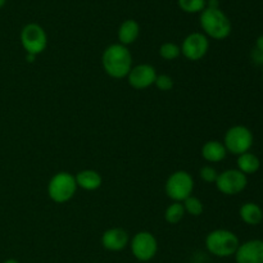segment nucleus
Wrapping results in <instances>:
<instances>
[{"instance_id": "20", "label": "nucleus", "mask_w": 263, "mask_h": 263, "mask_svg": "<svg viewBox=\"0 0 263 263\" xmlns=\"http://www.w3.org/2000/svg\"><path fill=\"white\" fill-rule=\"evenodd\" d=\"M182 205H184L185 213H187L190 216H194V217H199L203 213V211H204L203 202L199 198L194 197V195H190L189 198H186L182 202Z\"/></svg>"}, {"instance_id": "30", "label": "nucleus", "mask_w": 263, "mask_h": 263, "mask_svg": "<svg viewBox=\"0 0 263 263\" xmlns=\"http://www.w3.org/2000/svg\"><path fill=\"white\" fill-rule=\"evenodd\" d=\"M262 80H263V71H262Z\"/></svg>"}, {"instance_id": "14", "label": "nucleus", "mask_w": 263, "mask_h": 263, "mask_svg": "<svg viewBox=\"0 0 263 263\" xmlns=\"http://www.w3.org/2000/svg\"><path fill=\"white\" fill-rule=\"evenodd\" d=\"M77 187L86 190V192H94L98 190L103 184V179L100 174L95 170H82L74 175Z\"/></svg>"}, {"instance_id": "10", "label": "nucleus", "mask_w": 263, "mask_h": 263, "mask_svg": "<svg viewBox=\"0 0 263 263\" xmlns=\"http://www.w3.org/2000/svg\"><path fill=\"white\" fill-rule=\"evenodd\" d=\"M180 49L187 61H200L210 50V40L203 32H192L184 39Z\"/></svg>"}, {"instance_id": "29", "label": "nucleus", "mask_w": 263, "mask_h": 263, "mask_svg": "<svg viewBox=\"0 0 263 263\" xmlns=\"http://www.w3.org/2000/svg\"><path fill=\"white\" fill-rule=\"evenodd\" d=\"M5 3H7V0H0V9H2V8L4 7Z\"/></svg>"}, {"instance_id": "5", "label": "nucleus", "mask_w": 263, "mask_h": 263, "mask_svg": "<svg viewBox=\"0 0 263 263\" xmlns=\"http://www.w3.org/2000/svg\"><path fill=\"white\" fill-rule=\"evenodd\" d=\"M164 190L166 194L172 202L182 203L186 198L193 195L194 190V180L192 175L186 171H175L167 179L164 184Z\"/></svg>"}, {"instance_id": "1", "label": "nucleus", "mask_w": 263, "mask_h": 263, "mask_svg": "<svg viewBox=\"0 0 263 263\" xmlns=\"http://www.w3.org/2000/svg\"><path fill=\"white\" fill-rule=\"evenodd\" d=\"M102 64L105 73L116 80L125 79L133 68V55L127 46L112 44L103 51Z\"/></svg>"}, {"instance_id": "2", "label": "nucleus", "mask_w": 263, "mask_h": 263, "mask_svg": "<svg viewBox=\"0 0 263 263\" xmlns=\"http://www.w3.org/2000/svg\"><path fill=\"white\" fill-rule=\"evenodd\" d=\"M199 23L204 35L213 40H225L233 30L231 21L220 8H205L200 13Z\"/></svg>"}, {"instance_id": "24", "label": "nucleus", "mask_w": 263, "mask_h": 263, "mask_svg": "<svg viewBox=\"0 0 263 263\" xmlns=\"http://www.w3.org/2000/svg\"><path fill=\"white\" fill-rule=\"evenodd\" d=\"M154 85L161 91H170L174 87V79L171 76H168V74H157Z\"/></svg>"}, {"instance_id": "22", "label": "nucleus", "mask_w": 263, "mask_h": 263, "mask_svg": "<svg viewBox=\"0 0 263 263\" xmlns=\"http://www.w3.org/2000/svg\"><path fill=\"white\" fill-rule=\"evenodd\" d=\"M159 55L163 58L164 61H175L181 55V49L177 44L175 43H164L162 44L159 48Z\"/></svg>"}, {"instance_id": "18", "label": "nucleus", "mask_w": 263, "mask_h": 263, "mask_svg": "<svg viewBox=\"0 0 263 263\" xmlns=\"http://www.w3.org/2000/svg\"><path fill=\"white\" fill-rule=\"evenodd\" d=\"M236 164H238L239 171L248 176V175H253L258 171L259 167H261V161L254 153L247 152V153L238 156Z\"/></svg>"}, {"instance_id": "4", "label": "nucleus", "mask_w": 263, "mask_h": 263, "mask_svg": "<svg viewBox=\"0 0 263 263\" xmlns=\"http://www.w3.org/2000/svg\"><path fill=\"white\" fill-rule=\"evenodd\" d=\"M77 184L73 175L68 172H58L50 179L48 184V195L54 203H67L74 197Z\"/></svg>"}, {"instance_id": "21", "label": "nucleus", "mask_w": 263, "mask_h": 263, "mask_svg": "<svg viewBox=\"0 0 263 263\" xmlns=\"http://www.w3.org/2000/svg\"><path fill=\"white\" fill-rule=\"evenodd\" d=\"M179 8L185 13H202L207 8V0H177Z\"/></svg>"}, {"instance_id": "8", "label": "nucleus", "mask_w": 263, "mask_h": 263, "mask_svg": "<svg viewBox=\"0 0 263 263\" xmlns=\"http://www.w3.org/2000/svg\"><path fill=\"white\" fill-rule=\"evenodd\" d=\"M131 253L138 261L149 262L158 252V241L149 231H139L130 241Z\"/></svg>"}, {"instance_id": "19", "label": "nucleus", "mask_w": 263, "mask_h": 263, "mask_svg": "<svg viewBox=\"0 0 263 263\" xmlns=\"http://www.w3.org/2000/svg\"><path fill=\"white\" fill-rule=\"evenodd\" d=\"M185 216V210L182 203L179 202H172L168 207L166 208V212H164V220L167 221L171 225H176L180 221L184 218Z\"/></svg>"}, {"instance_id": "17", "label": "nucleus", "mask_w": 263, "mask_h": 263, "mask_svg": "<svg viewBox=\"0 0 263 263\" xmlns=\"http://www.w3.org/2000/svg\"><path fill=\"white\" fill-rule=\"evenodd\" d=\"M239 216L241 221L249 226H257L263 220V210L257 203L247 202L239 210Z\"/></svg>"}, {"instance_id": "12", "label": "nucleus", "mask_w": 263, "mask_h": 263, "mask_svg": "<svg viewBox=\"0 0 263 263\" xmlns=\"http://www.w3.org/2000/svg\"><path fill=\"white\" fill-rule=\"evenodd\" d=\"M234 256L236 263H263V240L252 239L240 244Z\"/></svg>"}, {"instance_id": "11", "label": "nucleus", "mask_w": 263, "mask_h": 263, "mask_svg": "<svg viewBox=\"0 0 263 263\" xmlns=\"http://www.w3.org/2000/svg\"><path fill=\"white\" fill-rule=\"evenodd\" d=\"M157 71L152 64L143 63L133 67L127 74V81L131 87L136 90H144L154 85L157 79Z\"/></svg>"}, {"instance_id": "23", "label": "nucleus", "mask_w": 263, "mask_h": 263, "mask_svg": "<svg viewBox=\"0 0 263 263\" xmlns=\"http://www.w3.org/2000/svg\"><path fill=\"white\" fill-rule=\"evenodd\" d=\"M199 177L207 184H215L218 177V172L215 167L204 166L199 170Z\"/></svg>"}, {"instance_id": "25", "label": "nucleus", "mask_w": 263, "mask_h": 263, "mask_svg": "<svg viewBox=\"0 0 263 263\" xmlns=\"http://www.w3.org/2000/svg\"><path fill=\"white\" fill-rule=\"evenodd\" d=\"M252 59H253V62L256 64H261V66H263V51L254 48L253 51H252Z\"/></svg>"}, {"instance_id": "26", "label": "nucleus", "mask_w": 263, "mask_h": 263, "mask_svg": "<svg viewBox=\"0 0 263 263\" xmlns=\"http://www.w3.org/2000/svg\"><path fill=\"white\" fill-rule=\"evenodd\" d=\"M256 49H258V50H262L263 51V35L258 36L256 40V46H254Z\"/></svg>"}, {"instance_id": "7", "label": "nucleus", "mask_w": 263, "mask_h": 263, "mask_svg": "<svg viewBox=\"0 0 263 263\" xmlns=\"http://www.w3.org/2000/svg\"><path fill=\"white\" fill-rule=\"evenodd\" d=\"M21 44L27 54L37 57L48 46V35L37 23H28L21 31Z\"/></svg>"}, {"instance_id": "15", "label": "nucleus", "mask_w": 263, "mask_h": 263, "mask_svg": "<svg viewBox=\"0 0 263 263\" xmlns=\"http://www.w3.org/2000/svg\"><path fill=\"white\" fill-rule=\"evenodd\" d=\"M140 35V25L138 21L135 20H126L121 23L120 28H118V41L122 45L127 46L135 43Z\"/></svg>"}, {"instance_id": "16", "label": "nucleus", "mask_w": 263, "mask_h": 263, "mask_svg": "<svg viewBox=\"0 0 263 263\" xmlns=\"http://www.w3.org/2000/svg\"><path fill=\"white\" fill-rule=\"evenodd\" d=\"M226 156H228V151H226L223 143L218 140H210L202 146L203 159L210 163H218V162L223 161Z\"/></svg>"}, {"instance_id": "28", "label": "nucleus", "mask_w": 263, "mask_h": 263, "mask_svg": "<svg viewBox=\"0 0 263 263\" xmlns=\"http://www.w3.org/2000/svg\"><path fill=\"white\" fill-rule=\"evenodd\" d=\"M3 263H20V262H18L17 259H14V258H8V259H5V261Z\"/></svg>"}, {"instance_id": "6", "label": "nucleus", "mask_w": 263, "mask_h": 263, "mask_svg": "<svg viewBox=\"0 0 263 263\" xmlns=\"http://www.w3.org/2000/svg\"><path fill=\"white\" fill-rule=\"evenodd\" d=\"M253 141V133L247 126L235 125L226 131L225 138H223V145H225L228 153L240 156L247 152H251Z\"/></svg>"}, {"instance_id": "27", "label": "nucleus", "mask_w": 263, "mask_h": 263, "mask_svg": "<svg viewBox=\"0 0 263 263\" xmlns=\"http://www.w3.org/2000/svg\"><path fill=\"white\" fill-rule=\"evenodd\" d=\"M35 58H36V57L31 55V54H27V55H26V59H27V62H33V61H35Z\"/></svg>"}, {"instance_id": "9", "label": "nucleus", "mask_w": 263, "mask_h": 263, "mask_svg": "<svg viewBox=\"0 0 263 263\" xmlns=\"http://www.w3.org/2000/svg\"><path fill=\"white\" fill-rule=\"evenodd\" d=\"M215 184L218 192L231 197V195L240 194L243 190H246L248 185V176L239 171L238 168H230L218 174Z\"/></svg>"}, {"instance_id": "13", "label": "nucleus", "mask_w": 263, "mask_h": 263, "mask_svg": "<svg viewBox=\"0 0 263 263\" xmlns=\"http://www.w3.org/2000/svg\"><path fill=\"white\" fill-rule=\"evenodd\" d=\"M130 244L127 231L121 228H112L102 235V246L109 252H121Z\"/></svg>"}, {"instance_id": "3", "label": "nucleus", "mask_w": 263, "mask_h": 263, "mask_svg": "<svg viewBox=\"0 0 263 263\" xmlns=\"http://www.w3.org/2000/svg\"><path fill=\"white\" fill-rule=\"evenodd\" d=\"M240 241L235 233L226 229H216L205 236V248L218 258H228L235 254Z\"/></svg>"}]
</instances>
